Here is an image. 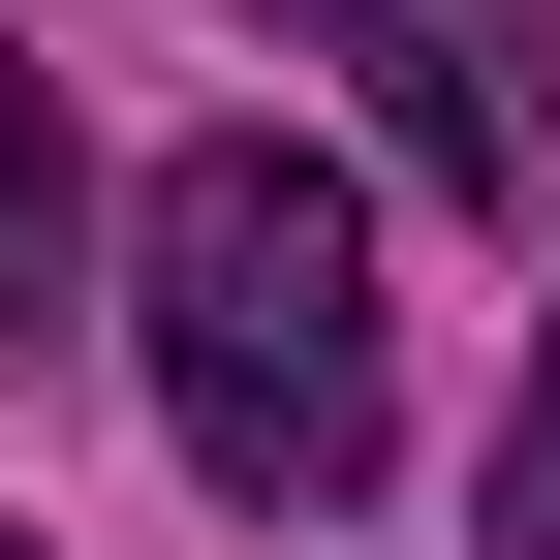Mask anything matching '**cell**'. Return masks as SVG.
<instances>
[{"mask_svg":"<svg viewBox=\"0 0 560 560\" xmlns=\"http://www.w3.org/2000/svg\"><path fill=\"white\" fill-rule=\"evenodd\" d=\"M0 560H32V529H0Z\"/></svg>","mask_w":560,"mask_h":560,"instance_id":"5b68a950","label":"cell"},{"mask_svg":"<svg viewBox=\"0 0 560 560\" xmlns=\"http://www.w3.org/2000/svg\"><path fill=\"white\" fill-rule=\"evenodd\" d=\"M499 560H560V374H529V436H499Z\"/></svg>","mask_w":560,"mask_h":560,"instance_id":"277c9868","label":"cell"},{"mask_svg":"<svg viewBox=\"0 0 560 560\" xmlns=\"http://www.w3.org/2000/svg\"><path fill=\"white\" fill-rule=\"evenodd\" d=\"M125 280H156V436L219 467L249 529L374 499V219H342L280 125H187L156 219H125Z\"/></svg>","mask_w":560,"mask_h":560,"instance_id":"6da1fadb","label":"cell"},{"mask_svg":"<svg viewBox=\"0 0 560 560\" xmlns=\"http://www.w3.org/2000/svg\"><path fill=\"white\" fill-rule=\"evenodd\" d=\"M32 280H62V94H32V32H0V342H32Z\"/></svg>","mask_w":560,"mask_h":560,"instance_id":"3957f363","label":"cell"},{"mask_svg":"<svg viewBox=\"0 0 560 560\" xmlns=\"http://www.w3.org/2000/svg\"><path fill=\"white\" fill-rule=\"evenodd\" d=\"M280 32H342V62H374V125H405V156H436V187H499V219H529V156H560V0H280Z\"/></svg>","mask_w":560,"mask_h":560,"instance_id":"7a4b0ae2","label":"cell"}]
</instances>
